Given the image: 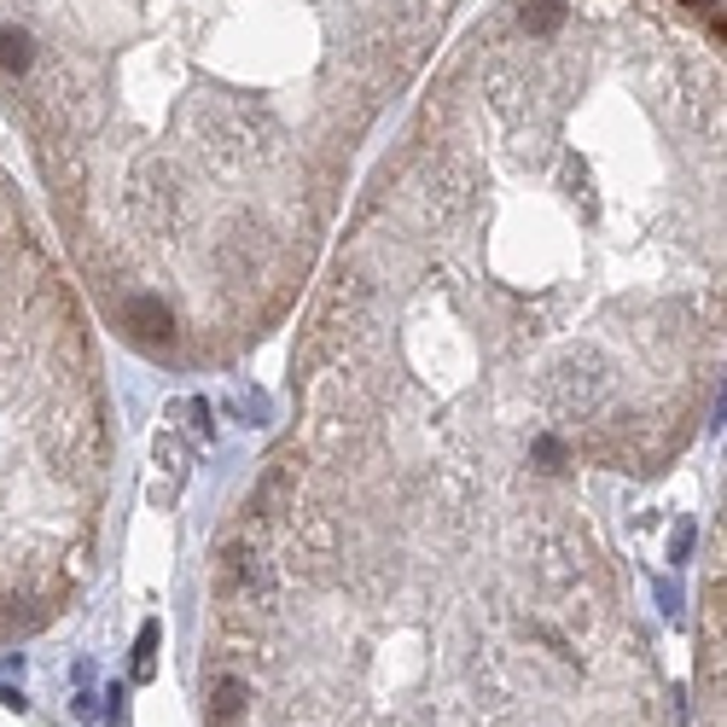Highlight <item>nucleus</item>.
Segmentation results:
<instances>
[{
	"label": "nucleus",
	"instance_id": "1",
	"mask_svg": "<svg viewBox=\"0 0 727 727\" xmlns=\"http://www.w3.org/2000/svg\"><path fill=\"white\" fill-rule=\"evenodd\" d=\"M466 7L0 0V106L106 326L158 367L262 344Z\"/></svg>",
	"mask_w": 727,
	"mask_h": 727
},
{
	"label": "nucleus",
	"instance_id": "2",
	"mask_svg": "<svg viewBox=\"0 0 727 727\" xmlns=\"http://www.w3.org/2000/svg\"><path fill=\"white\" fill-rule=\"evenodd\" d=\"M111 489L88 309L0 169V640L71 612Z\"/></svg>",
	"mask_w": 727,
	"mask_h": 727
},
{
	"label": "nucleus",
	"instance_id": "3",
	"mask_svg": "<svg viewBox=\"0 0 727 727\" xmlns=\"http://www.w3.org/2000/svg\"><path fill=\"white\" fill-rule=\"evenodd\" d=\"M692 7H699V12H704V19H710V0H692Z\"/></svg>",
	"mask_w": 727,
	"mask_h": 727
}]
</instances>
